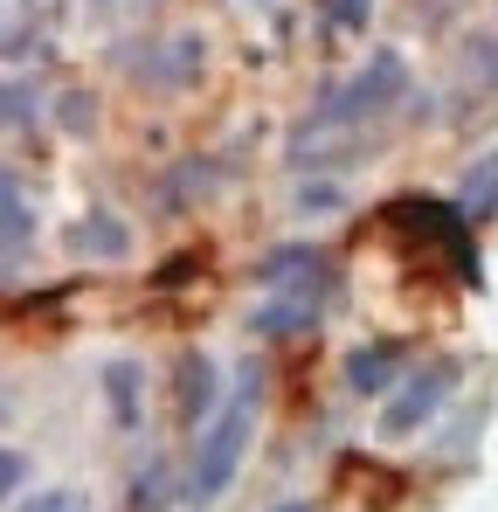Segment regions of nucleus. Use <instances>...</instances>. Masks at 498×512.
Here are the masks:
<instances>
[{"label":"nucleus","instance_id":"obj_8","mask_svg":"<svg viewBox=\"0 0 498 512\" xmlns=\"http://www.w3.org/2000/svg\"><path fill=\"white\" fill-rule=\"evenodd\" d=\"M319 305H326V298H312V291L270 298V305H256V312H249V333H263V340H291V333H312V326H319Z\"/></svg>","mask_w":498,"mask_h":512},{"label":"nucleus","instance_id":"obj_16","mask_svg":"<svg viewBox=\"0 0 498 512\" xmlns=\"http://www.w3.org/2000/svg\"><path fill=\"white\" fill-rule=\"evenodd\" d=\"M471 70H478L485 84H498V42H471Z\"/></svg>","mask_w":498,"mask_h":512},{"label":"nucleus","instance_id":"obj_3","mask_svg":"<svg viewBox=\"0 0 498 512\" xmlns=\"http://www.w3.org/2000/svg\"><path fill=\"white\" fill-rule=\"evenodd\" d=\"M388 222H402V229H415V236H429L436 250L450 256L457 284H478V277H485V263H478V243H471V215H464V208H450V201H429V194H402V201L388 208Z\"/></svg>","mask_w":498,"mask_h":512},{"label":"nucleus","instance_id":"obj_14","mask_svg":"<svg viewBox=\"0 0 498 512\" xmlns=\"http://www.w3.org/2000/svg\"><path fill=\"white\" fill-rule=\"evenodd\" d=\"M21 478H28V457H21V450H0V506L21 492Z\"/></svg>","mask_w":498,"mask_h":512},{"label":"nucleus","instance_id":"obj_18","mask_svg":"<svg viewBox=\"0 0 498 512\" xmlns=\"http://www.w3.org/2000/svg\"><path fill=\"white\" fill-rule=\"evenodd\" d=\"M277 512H312V506H277Z\"/></svg>","mask_w":498,"mask_h":512},{"label":"nucleus","instance_id":"obj_7","mask_svg":"<svg viewBox=\"0 0 498 512\" xmlns=\"http://www.w3.org/2000/svg\"><path fill=\"white\" fill-rule=\"evenodd\" d=\"M70 256H90V263H118V256H132V229L118 222V215H104V208H90L83 222H70Z\"/></svg>","mask_w":498,"mask_h":512},{"label":"nucleus","instance_id":"obj_15","mask_svg":"<svg viewBox=\"0 0 498 512\" xmlns=\"http://www.w3.org/2000/svg\"><path fill=\"white\" fill-rule=\"evenodd\" d=\"M90 111H97V104H90L83 90H70V97H63V125H70V132H90Z\"/></svg>","mask_w":498,"mask_h":512},{"label":"nucleus","instance_id":"obj_6","mask_svg":"<svg viewBox=\"0 0 498 512\" xmlns=\"http://www.w3.org/2000/svg\"><path fill=\"white\" fill-rule=\"evenodd\" d=\"M35 243V208H28V194H21V180L0 167V277L21 263V250Z\"/></svg>","mask_w":498,"mask_h":512},{"label":"nucleus","instance_id":"obj_12","mask_svg":"<svg viewBox=\"0 0 498 512\" xmlns=\"http://www.w3.org/2000/svg\"><path fill=\"white\" fill-rule=\"evenodd\" d=\"M104 388H111V416L132 429L139 423V367H132V360H111V367H104Z\"/></svg>","mask_w":498,"mask_h":512},{"label":"nucleus","instance_id":"obj_2","mask_svg":"<svg viewBox=\"0 0 498 512\" xmlns=\"http://www.w3.org/2000/svg\"><path fill=\"white\" fill-rule=\"evenodd\" d=\"M402 90H409V63H402L395 49H374V56H367V70H360V77H346V84H339L326 104L305 118L298 146H305V139L319 146V139H332V132H360V125H367V118H381Z\"/></svg>","mask_w":498,"mask_h":512},{"label":"nucleus","instance_id":"obj_9","mask_svg":"<svg viewBox=\"0 0 498 512\" xmlns=\"http://www.w3.org/2000/svg\"><path fill=\"white\" fill-rule=\"evenodd\" d=\"M201 416H215V360L208 353H180V423L201 429Z\"/></svg>","mask_w":498,"mask_h":512},{"label":"nucleus","instance_id":"obj_1","mask_svg":"<svg viewBox=\"0 0 498 512\" xmlns=\"http://www.w3.org/2000/svg\"><path fill=\"white\" fill-rule=\"evenodd\" d=\"M256 409H263V367L249 360L243 381H236V395H229V409H215V423L201 429V443H194V471H187V499H222L229 492V478H236V464H243L249 450V429H256Z\"/></svg>","mask_w":498,"mask_h":512},{"label":"nucleus","instance_id":"obj_5","mask_svg":"<svg viewBox=\"0 0 498 512\" xmlns=\"http://www.w3.org/2000/svg\"><path fill=\"white\" fill-rule=\"evenodd\" d=\"M256 284L263 291H312V298H326V256L312 243H284V250H270L256 263Z\"/></svg>","mask_w":498,"mask_h":512},{"label":"nucleus","instance_id":"obj_11","mask_svg":"<svg viewBox=\"0 0 498 512\" xmlns=\"http://www.w3.org/2000/svg\"><path fill=\"white\" fill-rule=\"evenodd\" d=\"M457 208H464L471 222H492V215H498V153H485L478 167L464 173V194H457Z\"/></svg>","mask_w":498,"mask_h":512},{"label":"nucleus","instance_id":"obj_17","mask_svg":"<svg viewBox=\"0 0 498 512\" xmlns=\"http://www.w3.org/2000/svg\"><path fill=\"white\" fill-rule=\"evenodd\" d=\"M21 512H70V492H42L35 506H21Z\"/></svg>","mask_w":498,"mask_h":512},{"label":"nucleus","instance_id":"obj_10","mask_svg":"<svg viewBox=\"0 0 498 512\" xmlns=\"http://www.w3.org/2000/svg\"><path fill=\"white\" fill-rule=\"evenodd\" d=\"M395 367H402V346H360V353H346V388L353 395H381L395 381Z\"/></svg>","mask_w":498,"mask_h":512},{"label":"nucleus","instance_id":"obj_4","mask_svg":"<svg viewBox=\"0 0 498 512\" xmlns=\"http://www.w3.org/2000/svg\"><path fill=\"white\" fill-rule=\"evenodd\" d=\"M450 381H457V360H436V367L409 374V381H402V395L381 409V436H415V429H422L429 416H436V409H443Z\"/></svg>","mask_w":498,"mask_h":512},{"label":"nucleus","instance_id":"obj_13","mask_svg":"<svg viewBox=\"0 0 498 512\" xmlns=\"http://www.w3.org/2000/svg\"><path fill=\"white\" fill-rule=\"evenodd\" d=\"M160 506H166V471L153 464V471L132 485V512H160Z\"/></svg>","mask_w":498,"mask_h":512}]
</instances>
